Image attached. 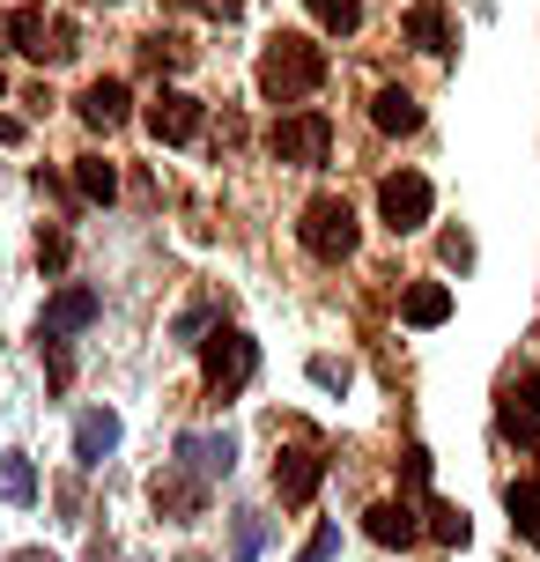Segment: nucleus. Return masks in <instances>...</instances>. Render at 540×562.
Returning a JSON list of instances; mask_svg holds the SVG:
<instances>
[{"instance_id":"obj_1","label":"nucleus","mask_w":540,"mask_h":562,"mask_svg":"<svg viewBox=\"0 0 540 562\" xmlns=\"http://www.w3.org/2000/svg\"><path fill=\"white\" fill-rule=\"evenodd\" d=\"M326 82V45H312L304 30H274L259 53V97L267 104H304Z\"/></svg>"},{"instance_id":"obj_2","label":"nucleus","mask_w":540,"mask_h":562,"mask_svg":"<svg viewBox=\"0 0 540 562\" xmlns=\"http://www.w3.org/2000/svg\"><path fill=\"white\" fill-rule=\"evenodd\" d=\"M296 237H304V252L312 259H326V267H341L348 252H356V207H348L341 193H318L312 207H304V223H296Z\"/></svg>"},{"instance_id":"obj_3","label":"nucleus","mask_w":540,"mask_h":562,"mask_svg":"<svg viewBox=\"0 0 540 562\" xmlns=\"http://www.w3.org/2000/svg\"><path fill=\"white\" fill-rule=\"evenodd\" d=\"M267 148H274V164H289V170H318L334 156V119L326 112H289V119H274Z\"/></svg>"},{"instance_id":"obj_4","label":"nucleus","mask_w":540,"mask_h":562,"mask_svg":"<svg viewBox=\"0 0 540 562\" xmlns=\"http://www.w3.org/2000/svg\"><path fill=\"white\" fill-rule=\"evenodd\" d=\"M259 370V348L252 334H237V326H223V334L200 340V378H207V393H245Z\"/></svg>"},{"instance_id":"obj_5","label":"nucleus","mask_w":540,"mask_h":562,"mask_svg":"<svg viewBox=\"0 0 540 562\" xmlns=\"http://www.w3.org/2000/svg\"><path fill=\"white\" fill-rule=\"evenodd\" d=\"M429 207H437V186H429L423 170H393V178L378 186V215H385L393 237H415V229L429 223Z\"/></svg>"},{"instance_id":"obj_6","label":"nucleus","mask_w":540,"mask_h":562,"mask_svg":"<svg viewBox=\"0 0 540 562\" xmlns=\"http://www.w3.org/2000/svg\"><path fill=\"white\" fill-rule=\"evenodd\" d=\"M142 119H148V140H164V148H185V140L200 134V97H185V89H156Z\"/></svg>"},{"instance_id":"obj_7","label":"nucleus","mask_w":540,"mask_h":562,"mask_svg":"<svg viewBox=\"0 0 540 562\" xmlns=\"http://www.w3.org/2000/svg\"><path fill=\"white\" fill-rule=\"evenodd\" d=\"M496 429H504L511 445H540V370H526V378H511V385H504Z\"/></svg>"},{"instance_id":"obj_8","label":"nucleus","mask_w":540,"mask_h":562,"mask_svg":"<svg viewBox=\"0 0 540 562\" xmlns=\"http://www.w3.org/2000/svg\"><path fill=\"white\" fill-rule=\"evenodd\" d=\"M97 311H104V296H97V289H82V281H67L53 304H45V318H37V340L82 334V326H97Z\"/></svg>"},{"instance_id":"obj_9","label":"nucleus","mask_w":540,"mask_h":562,"mask_svg":"<svg viewBox=\"0 0 540 562\" xmlns=\"http://www.w3.org/2000/svg\"><path fill=\"white\" fill-rule=\"evenodd\" d=\"M400 30H407V45L429 53V59H445L459 45V23H452V8H445V0H415V8L400 15Z\"/></svg>"},{"instance_id":"obj_10","label":"nucleus","mask_w":540,"mask_h":562,"mask_svg":"<svg viewBox=\"0 0 540 562\" xmlns=\"http://www.w3.org/2000/svg\"><path fill=\"white\" fill-rule=\"evenodd\" d=\"M126 112H134V97H126V82H119V75H97V82L75 97V119H82L89 134H112V126H126Z\"/></svg>"},{"instance_id":"obj_11","label":"nucleus","mask_w":540,"mask_h":562,"mask_svg":"<svg viewBox=\"0 0 540 562\" xmlns=\"http://www.w3.org/2000/svg\"><path fill=\"white\" fill-rule=\"evenodd\" d=\"M318 481H326V459H318L312 445H289L282 459H274V496H282L289 510H296V504H312V496H318Z\"/></svg>"},{"instance_id":"obj_12","label":"nucleus","mask_w":540,"mask_h":562,"mask_svg":"<svg viewBox=\"0 0 540 562\" xmlns=\"http://www.w3.org/2000/svg\"><path fill=\"white\" fill-rule=\"evenodd\" d=\"M178 467H185V474H200V481L229 474V467H237V445H229V429H223V437H215V429H185V437H178Z\"/></svg>"},{"instance_id":"obj_13","label":"nucleus","mask_w":540,"mask_h":562,"mask_svg":"<svg viewBox=\"0 0 540 562\" xmlns=\"http://www.w3.org/2000/svg\"><path fill=\"white\" fill-rule=\"evenodd\" d=\"M148 496H156V510H164V518H200V510H207V481L185 474V467H164Z\"/></svg>"},{"instance_id":"obj_14","label":"nucleus","mask_w":540,"mask_h":562,"mask_svg":"<svg viewBox=\"0 0 540 562\" xmlns=\"http://www.w3.org/2000/svg\"><path fill=\"white\" fill-rule=\"evenodd\" d=\"M363 533L378 540V548H415V540H423V518H415V504H370Z\"/></svg>"},{"instance_id":"obj_15","label":"nucleus","mask_w":540,"mask_h":562,"mask_svg":"<svg viewBox=\"0 0 540 562\" xmlns=\"http://www.w3.org/2000/svg\"><path fill=\"white\" fill-rule=\"evenodd\" d=\"M119 451V415L112 407H89L82 422H75V467H104Z\"/></svg>"},{"instance_id":"obj_16","label":"nucleus","mask_w":540,"mask_h":562,"mask_svg":"<svg viewBox=\"0 0 540 562\" xmlns=\"http://www.w3.org/2000/svg\"><path fill=\"white\" fill-rule=\"evenodd\" d=\"M370 119H378V134H415V126H423V104H415V89L385 82L370 97Z\"/></svg>"},{"instance_id":"obj_17","label":"nucleus","mask_w":540,"mask_h":562,"mask_svg":"<svg viewBox=\"0 0 540 562\" xmlns=\"http://www.w3.org/2000/svg\"><path fill=\"white\" fill-rule=\"evenodd\" d=\"M400 318H407V326H445V318H452V289H445V281H415V289L400 296Z\"/></svg>"},{"instance_id":"obj_18","label":"nucleus","mask_w":540,"mask_h":562,"mask_svg":"<svg viewBox=\"0 0 540 562\" xmlns=\"http://www.w3.org/2000/svg\"><path fill=\"white\" fill-rule=\"evenodd\" d=\"M8 37H15V53L53 59V15H45V8H15V15H8Z\"/></svg>"},{"instance_id":"obj_19","label":"nucleus","mask_w":540,"mask_h":562,"mask_svg":"<svg viewBox=\"0 0 540 562\" xmlns=\"http://www.w3.org/2000/svg\"><path fill=\"white\" fill-rule=\"evenodd\" d=\"M504 510H511V526H518V533H526V540L540 548V481H533V474L504 488Z\"/></svg>"},{"instance_id":"obj_20","label":"nucleus","mask_w":540,"mask_h":562,"mask_svg":"<svg viewBox=\"0 0 540 562\" xmlns=\"http://www.w3.org/2000/svg\"><path fill=\"white\" fill-rule=\"evenodd\" d=\"M75 193H82L89 207H104V200L119 193V170L104 164V156H75Z\"/></svg>"},{"instance_id":"obj_21","label":"nucleus","mask_w":540,"mask_h":562,"mask_svg":"<svg viewBox=\"0 0 540 562\" xmlns=\"http://www.w3.org/2000/svg\"><path fill=\"white\" fill-rule=\"evenodd\" d=\"M0 488H8V504H37V467H30L23 451L0 459Z\"/></svg>"},{"instance_id":"obj_22","label":"nucleus","mask_w":540,"mask_h":562,"mask_svg":"<svg viewBox=\"0 0 540 562\" xmlns=\"http://www.w3.org/2000/svg\"><path fill=\"white\" fill-rule=\"evenodd\" d=\"M318 15V30H334V37H348V30H363V0H304Z\"/></svg>"},{"instance_id":"obj_23","label":"nucleus","mask_w":540,"mask_h":562,"mask_svg":"<svg viewBox=\"0 0 540 562\" xmlns=\"http://www.w3.org/2000/svg\"><path fill=\"white\" fill-rule=\"evenodd\" d=\"M429 533L445 540V548H466L474 526H466V510H459V504H429Z\"/></svg>"},{"instance_id":"obj_24","label":"nucleus","mask_w":540,"mask_h":562,"mask_svg":"<svg viewBox=\"0 0 540 562\" xmlns=\"http://www.w3.org/2000/svg\"><path fill=\"white\" fill-rule=\"evenodd\" d=\"M142 53L156 59V67H178V59H185V37H171V30H148V37H142Z\"/></svg>"},{"instance_id":"obj_25","label":"nucleus","mask_w":540,"mask_h":562,"mask_svg":"<svg viewBox=\"0 0 540 562\" xmlns=\"http://www.w3.org/2000/svg\"><path fill=\"white\" fill-rule=\"evenodd\" d=\"M400 481H407V488H429V451H423V445L400 451Z\"/></svg>"},{"instance_id":"obj_26","label":"nucleus","mask_w":540,"mask_h":562,"mask_svg":"<svg viewBox=\"0 0 540 562\" xmlns=\"http://www.w3.org/2000/svg\"><path fill=\"white\" fill-rule=\"evenodd\" d=\"M259 548H267V526H259L252 510H245V518H237V562H252Z\"/></svg>"},{"instance_id":"obj_27","label":"nucleus","mask_w":540,"mask_h":562,"mask_svg":"<svg viewBox=\"0 0 540 562\" xmlns=\"http://www.w3.org/2000/svg\"><path fill=\"white\" fill-rule=\"evenodd\" d=\"M334 548H341V526H318V533L304 540V555H296V562H334Z\"/></svg>"},{"instance_id":"obj_28","label":"nucleus","mask_w":540,"mask_h":562,"mask_svg":"<svg viewBox=\"0 0 540 562\" xmlns=\"http://www.w3.org/2000/svg\"><path fill=\"white\" fill-rule=\"evenodd\" d=\"M312 385L341 393V385H348V363H334V356H312Z\"/></svg>"},{"instance_id":"obj_29","label":"nucleus","mask_w":540,"mask_h":562,"mask_svg":"<svg viewBox=\"0 0 540 562\" xmlns=\"http://www.w3.org/2000/svg\"><path fill=\"white\" fill-rule=\"evenodd\" d=\"M37 267H67V237H59V229H45V237H37Z\"/></svg>"},{"instance_id":"obj_30","label":"nucleus","mask_w":540,"mask_h":562,"mask_svg":"<svg viewBox=\"0 0 540 562\" xmlns=\"http://www.w3.org/2000/svg\"><path fill=\"white\" fill-rule=\"evenodd\" d=\"M178 8H207L215 23H237V15H245V0H178Z\"/></svg>"},{"instance_id":"obj_31","label":"nucleus","mask_w":540,"mask_h":562,"mask_svg":"<svg viewBox=\"0 0 540 562\" xmlns=\"http://www.w3.org/2000/svg\"><path fill=\"white\" fill-rule=\"evenodd\" d=\"M0 140H23V119H8V112H0Z\"/></svg>"},{"instance_id":"obj_32","label":"nucleus","mask_w":540,"mask_h":562,"mask_svg":"<svg viewBox=\"0 0 540 562\" xmlns=\"http://www.w3.org/2000/svg\"><path fill=\"white\" fill-rule=\"evenodd\" d=\"M15 562H53V555H37V548H30V555H15Z\"/></svg>"},{"instance_id":"obj_33","label":"nucleus","mask_w":540,"mask_h":562,"mask_svg":"<svg viewBox=\"0 0 540 562\" xmlns=\"http://www.w3.org/2000/svg\"><path fill=\"white\" fill-rule=\"evenodd\" d=\"M0 97H8V75H0Z\"/></svg>"}]
</instances>
